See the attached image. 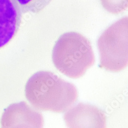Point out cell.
I'll return each mask as SVG.
<instances>
[{"instance_id": "cell-5", "label": "cell", "mask_w": 128, "mask_h": 128, "mask_svg": "<svg viewBox=\"0 0 128 128\" xmlns=\"http://www.w3.org/2000/svg\"><path fill=\"white\" fill-rule=\"evenodd\" d=\"M23 14L16 0H0V49L16 34Z\"/></svg>"}, {"instance_id": "cell-3", "label": "cell", "mask_w": 128, "mask_h": 128, "mask_svg": "<svg viewBox=\"0 0 128 128\" xmlns=\"http://www.w3.org/2000/svg\"><path fill=\"white\" fill-rule=\"evenodd\" d=\"M38 104L44 110L62 113L68 110L78 98L74 85L50 72L38 76Z\"/></svg>"}, {"instance_id": "cell-4", "label": "cell", "mask_w": 128, "mask_h": 128, "mask_svg": "<svg viewBox=\"0 0 128 128\" xmlns=\"http://www.w3.org/2000/svg\"><path fill=\"white\" fill-rule=\"evenodd\" d=\"M69 128H105L106 117L101 109L94 106L80 103L64 116Z\"/></svg>"}, {"instance_id": "cell-6", "label": "cell", "mask_w": 128, "mask_h": 128, "mask_svg": "<svg viewBox=\"0 0 128 128\" xmlns=\"http://www.w3.org/2000/svg\"><path fill=\"white\" fill-rule=\"evenodd\" d=\"M52 0H16L23 13L36 14L43 10Z\"/></svg>"}, {"instance_id": "cell-2", "label": "cell", "mask_w": 128, "mask_h": 128, "mask_svg": "<svg viewBox=\"0 0 128 128\" xmlns=\"http://www.w3.org/2000/svg\"><path fill=\"white\" fill-rule=\"evenodd\" d=\"M98 46L100 67L113 72L128 66V16L112 24L100 36Z\"/></svg>"}, {"instance_id": "cell-7", "label": "cell", "mask_w": 128, "mask_h": 128, "mask_svg": "<svg viewBox=\"0 0 128 128\" xmlns=\"http://www.w3.org/2000/svg\"><path fill=\"white\" fill-rule=\"evenodd\" d=\"M103 8L108 12L118 14L128 8V0H100Z\"/></svg>"}, {"instance_id": "cell-1", "label": "cell", "mask_w": 128, "mask_h": 128, "mask_svg": "<svg viewBox=\"0 0 128 128\" xmlns=\"http://www.w3.org/2000/svg\"><path fill=\"white\" fill-rule=\"evenodd\" d=\"M52 60L56 69L72 78L82 76L95 63L90 40L76 32L62 34L56 42Z\"/></svg>"}]
</instances>
